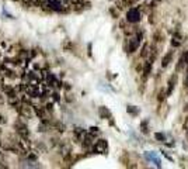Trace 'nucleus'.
I'll list each match as a JSON object with an SVG mask.
<instances>
[{
	"instance_id": "22",
	"label": "nucleus",
	"mask_w": 188,
	"mask_h": 169,
	"mask_svg": "<svg viewBox=\"0 0 188 169\" xmlns=\"http://www.w3.org/2000/svg\"><path fill=\"white\" fill-rule=\"evenodd\" d=\"M147 44H145V47H143V49H142V52H140V56H143V58H145L146 55H147Z\"/></svg>"
},
{
	"instance_id": "31",
	"label": "nucleus",
	"mask_w": 188,
	"mask_h": 169,
	"mask_svg": "<svg viewBox=\"0 0 188 169\" xmlns=\"http://www.w3.org/2000/svg\"><path fill=\"white\" fill-rule=\"evenodd\" d=\"M0 100H2V95H0Z\"/></svg>"
},
{
	"instance_id": "17",
	"label": "nucleus",
	"mask_w": 188,
	"mask_h": 169,
	"mask_svg": "<svg viewBox=\"0 0 188 169\" xmlns=\"http://www.w3.org/2000/svg\"><path fill=\"white\" fill-rule=\"evenodd\" d=\"M126 111L130 114V116H138V114H139V110H138V109L135 107V106H128V107H126Z\"/></svg>"
},
{
	"instance_id": "7",
	"label": "nucleus",
	"mask_w": 188,
	"mask_h": 169,
	"mask_svg": "<svg viewBox=\"0 0 188 169\" xmlns=\"http://www.w3.org/2000/svg\"><path fill=\"white\" fill-rule=\"evenodd\" d=\"M2 92L4 93V96H7V99L17 96V89L10 86V85H2Z\"/></svg>"
},
{
	"instance_id": "33",
	"label": "nucleus",
	"mask_w": 188,
	"mask_h": 169,
	"mask_svg": "<svg viewBox=\"0 0 188 169\" xmlns=\"http://www.w3.org/2000/svg\"><path fill=\"white\" fill-rule=\"evenodd\" d=\"M0 55H2V54H0Z\"/></svg>"
},
{
	"instance_id": "2",
	"label": "nucleus",
	"mask_w": 188,
	"mask_h": 169,
	"mask_svg": "<svg viewBox=\"0 0 188 169\" xmlns=\"http://www.w3.org/2000/svg\"><path fill=\"white\" fill-rule=\"evenodd\" d=\"M15 110H17V113L20 114L21 117H25V118H31L34 109L30 106V103H24V101H21V103H20V105L15 107Z\"/></svg>"
},
{
	"instance_id": "6",
	"label": "nucleus",
	"mask_w": 188,
	"mask_h": 169,
	"mask_svg": "<svg viewBox=\"0 0 188 169\" xmlns=\"http://www.w3.org/2000/svg\"><path fill=\"white\" fill-rule=\"evenodd\" d=\"M0 73L3 75L4 78H9V79H15V78L18 76V75L15 73L14 69L9 68L6 64H4V65H0Z\"/></svg>"
},
{
	"instance_id": "24",
	"label": "nucleus",
	"mask_w": 188,
	"mask_h": 169,
	"mask_svg": "<svg viewBox=\"0 0 188 169\" xmlns=\"http://www.w3.org/2000/svg\"><path fill=\"white\" fill-rule=\"evenodd\" d=\"M52 106H53V105H52V103H48V105L45 106V109H46V110H48V111H52Z\"/></svg>"
},
{
	"instance_id": "16",
	"label": "nucleus",
	"mask_w": 188,
	"mask_h": 169,
	"mask_svg": "<svg viewBox=\"0 0 188 169\" xmlns=\"http://www.w3.org/2000/svg\"><path fill=\"white\" fill-rule=\"evenodd\" d=\"M180 44H181V35H180V33H176L174 34V37H173V40H171V45L180 47Z\"/></svg>"
},
{
	"instance_id": "13",
	"label": "nucleus",
	"mask_w": 188,
	"mask_h": 169,
	"mask_svg": "<svg viewBox=\"0 0 188 169\" xmlns=\"http://www.w3.org/2000/svg\"><path fill=\"white\" fill-rule=\"evenodd\" d=\"M98 114H100V117L101 118H111V111L108 110L107 107H104V106H101L100 109H98Z\"/></svg>"
},
{
	"instance_id": "29",
	"label": "nucleus",
	"mask_w": 188,
	"mask_h": 169,
	"mask_svg": "<svg viewBox=\"0 0 188 169\" xmlns=\"http://www.w3.org/2000/svg\"><path fill=\"white\" fill-rule=\"evenodd\" d=\"M184 83H185V86H188V73H187V76H185V80H184Z\"/></svg>"
},
{
	"instance_id": "12",
	"label": "nucleus",
	"mask_w": 188,
	"mask_h": 169,
	"mask_svg": "<svg viewBox=\"0 0 188 169\" xmlns=\"http://www.w3.org/2000/svg\"><path fill=\"white\" fill-rule=\"evenodd\" d=\"M171 59H173V52H167L166 55L163 56V59H161V66L163 68H167L169 65H170V62H171Z\"/></svg>"
},
{
	"instance_id": "5",
	"label": "nucleus",
	"mask_w": 188,
	"mask_h": 169,
	"mask_svg": "<svg viewBox=\"0 0 188 169\" xmlns=\"http://www.w3.org/2000/svg\"><path fill=\"white\" fill-rule=\"evenodd\" d=\"M93 152L94 154H107L108 152V142L107 140H98L96 144L93 145Z\"/></svg>"
},
{
	"instance_id": "14",
	"label": "nucleus",
	"mask_w": 188,
	"mask_h": 169,
	"mask_svg": "<svg viewBox=\"0 0 188 169\" xmlns=\"http://www.w3.org/2000/svg\"><path fill=\"white\" fill-rule=\"evenodd\" d=\"M146 158H147L149 161H155V163H156V166H157V168H160V159H159L157 157H156V154H153V152H147V154H146Z\"/></svg>"
},
{
	"instance_id": "23",
	"label": "nucleus",
	"mask_w": 188,
	"mask_h": 169,
	"mask_svg": "<svg viewBox=\"0 0 188 169\" xmlns=\"http://www.w3.org/2000/svg\"><path fill=\"white\" fill-rule=\"evenodd\" d=\"M153 38H155V41H157V42H160V41H161V38H163V37H161V34L157 31V33H155V35H153Z\"/></svg>"
},
{
	"instance_id": "1",
	"label": "nucleus",
	"mask_w": 188,
	"mask_h": 169,
	"mask_svg": "<svg viewBox=\"0 0 188 169\" xmlns=\"http://www.w3.org/2000/svg\"><path fill=\"white\" fill-rule=\"evenodd\" d=\"M142 38H143V33L138 31L136 35H135V37H132L129 40V44H128V52L134 54L135 51L139 48V44H140V41H142Z\"/></svg>"
},
{
	"instance_id": "10",
	"label": "nucleus",
	"mask_w": 188,
	"mask_h": 169,
	"mask_svg": "<svg viewBox=\"0 0 188 169\" xmlns=\"http://www.w3.org/2000/svg\"><path fill=\"white\" fill-rule=\"evenodd\" d=\"M177 83V75H171L170 79H169V87H167V92H166V96H171V93H173L174 90V86H176Z\"/></svg>"
},
{
	"instance_id": "30",
	"label": "nucleus",
	"mask_w": 188,
	"mask_h": 169,
	"mask_svg": "<svg viewBox=\"0 0 188 169\" xmlns=\"http://www.w3.org/2000/svg\"><path fill=\"white\" fill-rule=\"evenodd\" d=\"M0 135H2V128H0Z\"/></svg>"
},
{
	"instance_id": "28",
	"label": "nucleus",
	"mask_w": 188,
	"mask_h": 169,
	"mask_svg": "<svg viewBox=\"0 0 188 169\" xmlns=\"http://www.w3.org/2000/svg\"><path fill=\"white\" fill-rule=\"evenodd\" d=\"M184 128L188 130V117H187V120H185V123H184Z\"/></svg>"
},
{
	"instance_id": "21",
	"label": "nucleus",
	"mask_w": 188,
	"mask_h": 169,
	"mask_svg": "<svg viewBox=\"0 0 188 169\" xmlns=\"http://www.w3.org/2000/svg\"><path fill=\"white\" fill-rule=\"evenodd\" d=\"M88 132H90V134H93L94 137H96V135L100 134V130H98V127H91L90 131H88Z\"/></svg>"
},
{
	"instance_id": "26",
	"label": "nucleus",
	"mask_w": 188,
	"mask_h": 169,
	"mask_svg": "<svg viewBox=\"0 0 188 169\" xmlns=\"http://www.w3.org/2000/svg\"><path fill=\"white\" fill-rule=\"evenodd\" d=\"M52 97H53V100H56V101L59 100V95H58V93H52Z\"/></svg>"
},
{
	"instance_id": "25",
	"label": "nucleus",
	"mask_w": 188,
	"mask_h": 169,
	"mask_svg": "<svg viewBox=\"0 0 188 169\" xmlns=\"http://www.w3.org/2000/svg\"><path fill=\"white\" fill-rule=\"evenodd\" d=\"M182 56H184V61H185V65H188V51H187V52H185V54H184V55H182Z\"/></svg>"
},
{
	"instance_id": "27",
	"label": "nucleus",
	"mask_w": 188,
	"mask_h": 169,
	"mask_svg": "<svg viewBox=\"0 0 188 169\" xmlns=\"http://www.w3.org/2000/svg\"><path fill=\"white\" fill-rule=\"evenodd\" d=\"M0 123H6V117L0 114Z\"/></svg>"
},
{
	"instance_id": "19",
	"label": "nucleus",
	"mask_w": 188,
	"mask_h": 169,
	"mask_svg": "<svg viewBox=\"0 0 188 169\" xmlns=\"http://www.w3.org/2000/svg\"><path fill=\"white\" fill-rule=\"evenodd\" d=\"M140 128H142V131L145 132V134H147L149 132V127H147V121H142V124H140Z\"/></svg>"
},
{
	"instance_id": "9",
	"label": "nucleus",
	"mask_w": 188,
	"mask_h": 169,
	"mask_svg": "<svg viewBox=\"0 0 188 169\" xmlns=\"http://www.w3.org/2000/svg\"><path fill=\"white\" fill-rule=\"evenodd\" d=\"M84 135H86V130L80 128V127H76V128L73 130V137H75V140L77 142H82L83 138H84Z\"/></svg>"
},
{
	"instance_id": "4",
	"label": "nucleus",
	"mask_w": 188,
	"mask_h": 169,
	"mask_svg": "<svg viewBox=\"0 0 188 169\" xmlns=\"http://www.w3.org/2000/svg\"><path fill=\"white\" fill-rule=\"evenodd\" d=\"M14 128H15V132L20 135V138L30 140V131H28V127L25 126L24 123H21V121H15Z\"/></svg>"
},
{
	"instance_id": "15",
	"label": "nucleus",
	"mask_w": 188,
	"mask_h": 169,
	"mask_svg": "<svg viewBox=\"0 0 188 169\" xmlns=\"http://www.w3.org/2000/svg\"><path fill=\"white\" fill-rule=\"evenodd\" d=\"M150 72H152V61L146 62L145 66H143V78H147Z\"/></svg>"
},
{
	"instance_id": "3",
	"label": "nucleus",
	"mask_w": 188,
	"mask_h": 169,
	"mask_svg": "<svg viewBox=\"0 0 188 169\" xmlns=\"http://www.w3.org/2000/svg\"><path fill=\"white\" fill-rule=\"evenodd\" d=\"M142 19V14H140V10L138 7H130L126 13V21L128 23H139Z\"/></svg>"
},
{
	"instance_id": "11",
	"label": "nucleus",
	"mask_w": 188,
	"mask_h": 169,
	"mask_svg": "<svg viewBox=\"0 0 188 169\" xmlns=\"http://www.w3.org/2000/svg\"><path fill=\"white\" fill-rule=\"evenodd\" d=\"M93 140H94V135H93V134H90V132H86L84 138H83V141H82L83 147H84V148L91 147V145H93V142H94Z\"/></svg>"
},
{
	"instance_id": "20",
	"label": "nucleus",
	"mask_w": 188,
	"mask_h": 169,
	"mask_svg": "<svg viewBox=\"0 0 188 169\" xmlns=\"http://www.w3.org/2000/svg\"><path fill=\"white\" fill-rule=\"evenodd\" d=\"M122 3V6H134L135 0H119Z\"/></svg>"
},
{
	"instance_id": "8",
	"label": "nucleus",
	"mask_w": 188,
	"mask_h": 169,
	"mask_svg": "<svg viewBox=\"0 0 188 169\" xmlns=\"http://www.w3.org/2000/svg\"><path fill=\"white\" fill-rule=\"evenodd\" d=\"M32 109H34V113L36 114V117L40 118L41 121L42 120H46V113H48V110H46L45 107H42V106H32Z\"/></svg>"
},
{
	"instance_id": "32",
	"label": "nucleus",
	"mask_w": 188,
	"mask_h": 169,
	"mask_svg": "<svg viewBox=\"0 0 188 169\" xmlns=\"http://www.w3.org/2000/svg\"><path fill=\"white\" fill-rule=\"evenodd\" d=\"M15 2H20V0H15Z\"/></svg>"
},
{
	"instance_id": "18",
	"label": "nucleus",
	"mask_w": 188,
	"mask_h": 169,
	"mask_svg": "<svg viewBox=\"0 0 188 169\" xmlns=\"http://www.w3.org/2000/svg\"><path fill=\"white\" fill-rule=\"evenodd\" d=\"M155 138L157 140V141H164V140H166V135H164V132H156Z\"/></svg>"
}]
</instances>
